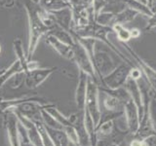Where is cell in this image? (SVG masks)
Listing matches in <instances>:
<instances>
[{
    "label": "cell",
    "mask_w": 156,
    "mask_h": 146,
    "mask_svg": "<svg viewBox=\"0 0 156 146\" xmlns=\"http://www.w3.org/2000/svg\"><path fill=\"white\" fill-rule=\"evenodd\" d=\"M26 11L27 13L28 19V45L27 60L30 61L32 56L36 51V48L40 39L50 32L51 28L47 26L41 19L39 10L31 4V2H26Z\"/></svg>",
    "instance_id": "obj_1"
},
{
    "label": "cell",
    "mask_w": 156,
    "mask_h": 146,
    "mask_svg": "<svg viewBox=\"0 0 156 146\" xmlns=\"http://www.w3.org/2000/svg\"><path fill=\"white\" fill-rule=\"evenodd\" d=\"M74 32L77 36L82 37V38H93V39H96L99 42H101L105 44L107 47L110 48L111 51H113L116 55H118V57L121 58L123 61H127L128 63H130L129 60L126 57L123 56L118 49H117L112 42L109 40L107 36H108L109 33H113V28L112 26H102V24H100L96 22L95 17H94V14H92L91 19H90V22L88 23V26H86L84 28H81V29H77V30H72Z\"/></svg>",
    "instance_id": "obj_2"
},
{
    "label": "cell",
    "mask_w": 156,
    "mask_h": 146,
    "mask_svg": "<svg viewBox=\"0 0 156 146\" xmlns=\"http://www.w3.org/2000/svg\"><path fill=\"white\" fill-rule=\"evenodd\" d=\"M73 38H74V44L72 46V50H73V60L76 62V64L79 67V69L83 72H85L86 74L92 77V78H96V70L94 64H93V61L91 60L90 55L88 54L86 48L83 46V44L78 40V38L74 34L72 30H70Z\"/></svg>",
    "instance_id": "obj_3"
},
{
    "label": "cell",
    "mask_w": 156,
    "mask_h": 146,
    "mask_svg": "<svg viewBox=\"0 0 156 146\" xmlns=\"http://www.w3.org/2000/svg\"><path fill=\"white\" fill-rule=\"evenodd\" d=\"M92 61L93 64H94L96 73H98L101 78L108 75L110 72H112L116 68L115 63L109 54L97 48V44L95 47L94 55L92 57Z\"/></svg>",
    "instance_id": "obj_4"
},
{
    "label": "cell",
    "mask_w": 156,
    "mask_h": 146,
    "mask_svg": "<svg viewBox=\"0 0 156 146\" xmlns=\"http://www.w3.org/2000/svg\"><path fill=\"white\" fill-rule=\"evenodd\" d=\"M129 64L130 63H122L116 66L113 71L102 78L104 84L108 87L110 90H116L123 86L129 79L131 74L132 67Z\"/></svg>",
    "instance_id": "obj_5"
},
{
    "label": "cell",
    "mask_w": 156,
    "mask_h": 146,
    "mask_svg": "<svg viewBox=\"0 0 156 146\" xmlns=\"http://www.w3.org/2000/svg\"><path fill=\"white\" fill-rule=\"evenodd\" d=\"M57 67H48V68H35V69L28 70L23 73L24 83L29 89L37 88L39 85L45 81L52 73L55 72Z\"/></svg>",
    "instance_id": "obj_6"
},
{
    "label": "cell",
    "mask_w": 156,
    "mask_h": 146,
    "mask_svg": "<svg viewBox=\"0 0 156 146\" xmlns=\"http://www.w3.org/2000/svg\"><path fill=\"white\" fill-rule=\"evenodd\" d=\"M122 45L125 48L127 53L129 54V56L131 57L132 60H133L136 64L140 67V69L144 71V75L146 76L148 82L150 83V85L156 90V70H154L147 62L144 61L143 58L140 57V56H139L130 45H128L127 43H122Z\"/></svg>",
    "instance_id": "obj_7"
},
{
    "label": "cell",
    "mask_w": 156,
    "mask_h": 146,
    "mask_svg": "<svg viewBox=\"0 0 156 146\" xmlns=\"http://www.w3.org/2000/svg\"><path fill=\"white\" fill-rule=\"evenodd\" d=\"M98 87L92 81L88 80L87 96H86V106L87 111L89 112L92 118L97 123L100 117L99 102H98Z\"/></svg>",
    "instance_id": "obj_8"
},
{
    "label": "cell",
    "mask_w": 156,
    "mask_h": 146,
    "mask_svg": "<svg viewBox=\"0 0 156 146\" xmlns=\"http://www.w3.org/2000/svg\"><path fill=\"white\" fill-rule=\"evenodd\" d=\"M72 10V30L84 28L90 22L93 9L71 7Z\"/></svg>",
    "instance_id": "obj_9"
},
{
    "label": "cell",
    "mask_w": 156,
    "mask_h": 146,
    "mask_svg": "<svg viewBox=\"0 0 156 146\" xmlns=\"http://www.w3.org/2000/svg\"><path fill=\"white\" fill-rule=\"evenodd\" d=\"M18 118L15 112L8 110L6 116V130L11 146H21L18 134Z\"/></svg>",
    "instance_id": "obj_10"
},
{
    "label": "cell",
    "mask_w": 156,
    "mask_h": 146,
    "mask_svg": "<svg viewBox=\"0 0 156 146\" xmlns=\"http://www.w3.org/2000/svg\"><path fill=\"white\" fill-rule=\"evenodd\" d=\"M46 42L55 50L61 57L66 58V60H73V50L72 47L67 44L60 41L52 34L48 33L46 36Z\"/></svg>",
    "instance_id": "obj_11"
},
{
    "label": "cell",
    "mask_w": 156,
    "mask_h": 146,
    "mask_svg": "<svg viewBox=\"0 0 156 146\" xmlns=\"http://www.w3.org/2000/svg\"><path fill=\"white\" fill-rule=\"evenodd\" d=\"M58 26L65 30L70 31L72 29V10L71 8H66L60 11L50 13Z\"/></svg>",
    "instance_id": "obj_12"
},
{
    "label": "cell",
    "mask_w": 156,
    "mask_h": 146,
    "mask_svg": "<svg viewBox=\"0 0 156 146\" xmlns=\"http://www.w3.org/2000/svg\"><path fill=\"white\" fill-rule=\"evenodd\" d=\"M88 76L85 72L80 70L79 74V81H78L77 88H76V94H75V100L77 106L80 109H83L86 106V96H87V88H88Z\"/></svg>",
    "instance_id": "obj_13"
},
{
    "label": "cell",
    "mask_w": 156,
    "mask_h": 146,
    "mask_svg": "<svg viewBox=\"0 0 156 146\" xmlns=\"http://www.w3.org/2000/svg\"><path fill=\"white\" fill-rule=\"evenodd\" d=\"M37 4L39 8L48 13L60 11L66 8H71L67 0H39Z\"/></svg>",
    "instance_id": "obj_14"
},
{
    "label": "cell",
    "mask_w": 156,
    "mask_h": 146,
    "mask_svg": "<svg viewBox=\"0 0 156 146\" xmlns=\"http://www.w3.org/2000/svg\"><path fill=\"white\" fill-rule=\"evenodd\" d=\"M21 72H23V67L22 65L21 61L17 60V61H15L7 69H5L2 73H0V89H1L2 86L8 80H10L14 76H16V74Z\"/></svg>",
    "instance_id": "obj_15"
},
{
    "label": "cell",
    "mask_w": 156,
    "mask_h": 146,
    "mask_svg": "<svg viewBox=\"0 0 156 146\" xmlns=\"http://www.w3.org/2000/svg\"><path fill=\"white\" fill-rule=\"evenodd\" d=\"M139 15L138 12H136L135 10L131 9L129 7L124 8L121 12L115 14L114 18V23H119V24H126L131 22H133Z\"/></svg>",
    "instance_id": "obj_16"
},
{
    "label": "cell",
    "mask_w": 156,
    "mask_h": 146,
    "mask_svg": "<svg viewBox=\"0 0 156 146\" xmlns=\"http://www.w3.org/2000/svg\"><path fill=\"white\" fill-rule=\"evenodd\" d=\"M122 1L125 3L127 7L135 10L136 12H138L139 14L143 15L144 17L150 18L153 15L152 10L147 5H145L141 1H139V0H122Z\"/></svg>",
    "instance_id": "obj_17"
},
{
    "label": "cell",
    "mask_w": 156,
    "mask_h": 146,
    "mask_svg": "<svg viewBox=\"0 0 156 146\" xmlns=\"http://www.w3.org/2000/svg\"><path fill=\"white\" fill-rule=\"evenodd\" d=\"M49 33L52 34V35H54L60 41L66 43V44H67V45H69L71 47L73 46V44H74V38H73L71 32L65 30L63 28L58 26L57 24L51 29Z\"/></svg>",
    "instance_id": "obj_18"
},
{
    "label": "cell",
    "mask_w": 156,
    "mask_h": 146,
    "mask_svg": "<svg viewBox=\"0 0 156 146\" xmlns=\"http://www.w3.org/2000/svg\"><path fill=\"white\" fill-rule=\"evenodd\" d=\"M46 130L55 146H68V137L66 131H63L62 130L51 129L48 128V127H46Z\"/></svg>",
    "instance_id": "obj_19"
},
{
    "label": "cell",
    "mask_w": 156,
    "mask_h": 146,
    "mask_svg": "<svg viewBox=\"0 0 156 146\" xmlns=\"http://www.w3.org/2000/svg\"><path fill=\"white\" fill-rule=\"evenodd\" d=\"M43 108L45 109L48 113H50L54 118H55L58 123H60L61 125H62L63 127H66V126H71L72 125V123H71V121L69 120V119H67V118H66L65 116L63 115H62L61 114V112L58 111L57 108H55L52 104H50V105H44L43 106Z\"/></svg>",
    "instance_id": "obj_20"
},
{
    "label": "cell",
    "mask_w": 156,
    "mask_h": 146,
    "mask_svg": "<svg viewBox=\"0 0 156 146\" xmlns=\"http://www.w3.org/2000/svg\"><path fill=\"white\" fill-rule=\"evenodd\" d=\"M112 28H113V31L116 34V37L118 38V40L121 41L122 43H127L130 39H132L130 29L126 28L123 24L114 23L113 26H112Z\"/></svg>",
    "instance_id": "obj_21"
},
{
    "label": "cell",
    "mask_w": 156,
    "mask_h": 146,
    "mask_svg": "<svg viewBox=\"0 0 156 146\" xmlns=\"http://www.w3.org/2000/svg\"><path fill=\"white\" fill-rule=\"evenodd\" d=\"M41 118L43 120L44 125H45L46 127H48V128L56 129V130H62L63 128H65V127L58 123V122L54 118L50 113H48V112L44 108L41 109Z\"/></svg>",
    "instance_id": "obj_22"
},
{
    "label": "cell",
    "mask_w": 156,
    "mask_h": 146,
    "mask_svg": "<svg viewBox=\"0 0 156 146\" xmlns=\"http://www.w3.org/2000/svg\"><path fill=\"white\" fill-rule=\"evenodd\" d=\"M114 18L115 14L106 11H101L95 17V19L98 23L102 24V26H112L114 24Z\"/></svg>",
    "instance_id": "obj_23"
},
{
    "label": "cell",
    "mask_w": 156,
    "mask_h": 146,
    "mask_svg": "<svg viewBox=\"0 0 156 146\" xmlns=\"http://www.w3.org/2000/svg\"><path fill=\"white\" fill-rule=\"evenodd\" d=\"M34 123L36 125V128L39 131V134L41 135V138H42V142L44 146H55L54 144L52 138L50 137L49 135L48 131L46 130V127L44 125V123L41 120H37V121H34Z\"/></svg>",
    "instance_id": "obj_24"
},
{
    "label": "cell",
    "mask_w": 156,
    "mask_h": 146,
    "mask_svg": "<svg viewBox=\"0 0 156 146\" xmlns=\"http://www.w3.org/2000/svg\"><path fill=\"white\" fill-rule=\"evenodd\" d=\"M19 121V120H18ZM18 134H19V139H20V143H21V146L23 144L29 143V136H28V133L27 130L24 128V127L18 122Z\"/></svg>",
    "instance_id": "obj_25"
},
{
    "label": "cell",
    "mask_w": 156,
    "mask_h": 146,
    "mask_svg": "<svg viewBox=\"0 0 156 146\" xmlns=\"http://www.w3.org/2000/svg\"><path fill=\"white\" fill-rule=\"evenodd\" d=\"M67 1L69 2L71 7L86 9H93V4H94V0H67Z\"/></svg>",
    "instance_id": "obj_26"
},
{
    "label": "cell",
    "mask_w": 156,
    "mask_h": 146,
    "mask_svg": "<svg viewBox=\"0 0 156 146\" xmlns=\"http://www.w3.org/2000/svg\"><path fill=\"white\" fill-rule=\"evenodd\" d=\"M65 131H66L68 139H70L73 143H77L78 142V138H79V136H78L77 130L73 128L72 126H66Z\"/></svg>",
    "instance_id": "obj_27"
},
{
    "label": "cell",
    "mask_w": 156,
    "mask_h": 146,
    "mask_svg": "<svg viewBox=\"0 0 156 146\" xmlns=\"http://www.w3.org/2000/svg\"><path fill=\"white\" fill-rule=\"evenodd\" d=\"M156 27V12L153 13V15L150 18H148L147 26H145V30H150V29H154Z\"/></svg>",
    "instance_id": "obj_28"
},
{
    "label": "cell",
    "mask_w": 156,
    "mask_h": 146,
    "mask_svg": "<svg viewBox=\"0 0 156 146\" xmlns=\"http://www.w3.org/2000/svg\"><path fill=\"white\" fill-rule=\"evenodd\" d=\"M130 33H131V37L132 38H138L140 35V31L138 28H131L130 29Z\"/></svg>",
    "instance_id": "obj_29"
},
{
    "label": "cell",
    "mask_w": 156,
    "mask_h": 146,
    "mask_svg": "<svg viewBox=\"0 0 156 146\" xmlns=\"http://www.w3.org/2000/svg\"><path fill=\"white\" fill-rule=\"evenodd\" d=\"M150 9L152 10V12H156V0H153L152 1V4H151V6H150Z\"/></svg>",
    "instance_id": "obj_30"
},
{
    "label": "cell",
    "mask_w": 156,
    "mask_h": 146,
    "mask_svg": "<svg viewBox=\"0 0 156 146\" xmlns=\"http://www.w3.org/2000/svg\"><path fill=\"white\" fill-rule=\"evenodd\" d=\"M22 146H35V145H33L32 143L29 142V143H27V144H23V145H22Z\"/></svg>",
    "instance_id": "obj_31"
},
{
    "label": "cell",
    "mask_w": 156,
    "mask_h": 146,
    "mask_svg": "<svg viewBox=\"0 0 156 146\" xmlns=\"http://www.w3.org/2000/svg\"><path fill=\"white\" fill-rule=\"evenodd\" d=\"M0 53H1V46H0Z\"/></svg>",
    "instance_id": "obj_32"
},
{
    "label": "cell",
    "mask_w": 156,
    "mask_h": 146,
    "mask_svg": "<svg viewBox=\"0 0 156 146\" xmlns=\"http://www.w3.org/2000/svg\"><path fill=\"white\" fill-rule=\"evenodd\" d=\"M154 30H155V31H156V27H155V28H154Z\"/></svg>",
    "instance_id": "obj_33"
},
{
    "label": "cell",
    "mask_w": 156,
    "mask_h": 146,
    "mask_svg": "<svg viewBox=\"0 0 156 146\" xmlns=\"http://www.w3.org/2000/svg\"><path fill=\"white\" fill-rule=\"evenodd\" d=\"M139 1H140V0H139Z\"/></svg>",
    "instance_id": "obj_34"
}]
</instances>
